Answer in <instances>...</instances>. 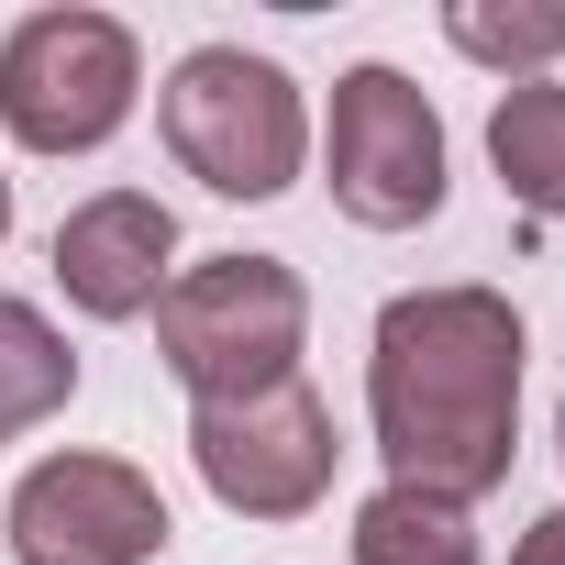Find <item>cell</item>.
<instances>
[{"label":"cell","instance_id":"2","mask_svg":"<svg viewBox=\"0 0 565 565\" xmlns=\"http://www.w3.org/2000/svg\"><path fill=\"white\" fill-rule=\"evenodd\" d=\"M300 344H311V289H300L289 255H200L156 300V355L200 411L289 388Z\"/></svg>","mask_w":565,"mask_h":565},{"label":"cell","instance_id":"1","mask_svg":"<svg viewBox=\"0 0 565 565\" xmlns=\"http://www.w3.org/2000/svg\"><path fill=\"white\" fill-rule=\"evenodd\" d=\"M366 422L388 455V488L477 510L521 455V311L477 277L399 289L377 311L366 355Z\"/></svg>","mask_w":565,"mask_h":565},{"label":"cell","instance_id":"9","mask_svg":"<svg viewBox=\"0 0 565 565\" xmlns=\"http://www.w3.org/2000/svg\"><path fill=\"white\" fill-rule=\"evenodd\" d=\"M488 167L532 222H565V78H521L488 111Z\"/></svg>","mask_w":565,"mask_h":565},{"label":"cell","instance_id":"8","mask_svg":"<svg viewBox=\"0 0 565 565\" xmlns=\"http://www.w3.org/2000/svg\"><path fill=\"white\" fill-rule=\"evenodd\" d=\"M178 277V211L156 189H100L56 222V289L89 322H145Z\"/></svg>","mask_w":565,"mask_h":565},{"label":"cell","instance_id":"7","mask_svg":"<svg viewBox=\"0 0 565 565\" xmlns=\"http://www.w3.org/2000/svg\"><path fill=\"white\" fill-rule=\"evenodd\" d=\"M0 543L23 565H156L167 554V499L122 455H45L12 488V510H0Z\"/></svg>","mask_w":565,"mask_h":565},{"label":"cell","instance_id":"14","mask_svg":"<svg viewBox=\"0 0 565 565\" xmlns=\"http://www.w3.org/2000/svg\"><path fill=\"white\" fill-rule=\"evenodd\" d=\"M0 244H12V178H0Z\"/></svg>","mask_w":565,"mask_h":565},{"label":"cell","instance_id":"6","mask_svg":"<svg viewBox=\"0 0 565 565\" xmlns=\"http://www.w3.org/2000/svg\"><path fill=\"white\" fill-rule=\"evenodd\" d=\"M333 411H322V388H266V399H222V411H189V466H200V488L222 499V510H244V521H300V510H322V488H333Z\"/></svg>","mask_w":565,"mask_h":565},{"label":"cell","instance_id":"3","mask_svg":"<svg viewBox=\"0 0 565 565\" xmlns=\"http://www.w3.org/2000/svg\"><path fill=\"white\" fill-rule=\"evenodd\" d=\"M156 134L167 156L211 189V200H277L300 189V156H311V100L277 56H244V45H189L156 89Z\"/></svg>","mask_w":565,"mask_h":565},{"label":"cell","instance_id":"15","mask_svg":"<svg viewBox=\"0 0 565 565\" xmlns=\"http://www.w3.org/2000/svg\"><path fill=\"white\" fill-rule=\"evenodd\" d=\"M554 444H565V422H554Z\"/></svg>","mask_w":565,"mask_h":565},{"label":"cell","instance_id":"13","mask_svg":"<svg viewBox=\"0 0 565 565\" xmlns=\"http://www.w3.org/2000/svg\"><path fill=\"white\" fill-rule=\"evenodd\" d=\"M510 565H565V510H543V521L510 543Z\"/></svg>","mask_w":565,"mask_h":565},{"label":"cell","instance_id":"4","mask_svg":"<svg viewBox=\"0 0 565 565\" xmlns=\"http://www.w3.org/2000/svg\"><path fill=\"white\" fill-rule=\"evenodd\" d=\"M145 56L111 12H23L0 34V134L23 156H100L134 122Z\"/></svg>","mask_w":565,"mask_h":565},{"label":"cell","instance_id":"10","mask_svg":"<svg viewBox=\"0 0 565 565\" xmlns=\"http://www.w3.org/2000/svg\"><path fill=\"white\" fill-rule=\"evenodd\" d=\"M78 399V355L34 300H0V444H23L34 422H56Z\"/></svg>","mask_w":565,"mask_h":565},{"label":"cell","instance_id":"12","mask_svg":"<svg viewBox=\"0 0 565 565\" xmlns=\"http://www.w3.org/2000/svg\"><path fill=\"white\" fill-rule=\"evenodd\" d=\"M444 45L477 56V67H499V78L521 89V78H543V67L565 56V0H455V12H444Z\"/></svg>","mask_w":565,"mask_h":565},{"label":"cell","instance_id":"5","mask_svg":"<svg viewBox=\"0 0 565 565\" xmlns=\"http://www.w3.org/2000/svg\"><path fill=\"white\" fill-rule=\"evenodd\" d=\"M333 211L366 233H422L444 211V111L399 78V67H344L333 78Z\"/></svg>","mask_w":565,"mask_h":565},{"label":"cell","instance_id":"11","mask_svg":"<svg viewBox=\"0 0 565 565\" xmlns=\"http://www.w3.org/2000/svg\"><path fill=\"white\" fill-rule=\"evenodd\" d=\"M355 565H488L477 554V521L455 499H422V488H377L355 510Z\"/></svg>","mask_w":565,"mask_h":565}]
</instances>
